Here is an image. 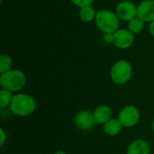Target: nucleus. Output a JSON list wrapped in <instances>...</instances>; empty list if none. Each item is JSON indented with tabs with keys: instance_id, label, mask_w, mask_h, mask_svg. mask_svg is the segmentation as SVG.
<instances>
[{
	"instance_id": "obj_1",
	"label": "nucleus",
	"mask_w": 154,
	"mask_h": 154,
	"mask_svg": "<svg viewBox=\"0 0 154 154\" xmlns=\"http://www.w3.org/2000/svg\"><path fill=\"white\" fill-rule=\"evenodd\" d=\"M36 109L35 99L24 93L16 94L14 96L13 101L10 105L11 112L17 116H28L32 115Z\"/></svg>"
},
{
	"instance_id": "obj_2",
	"label": "nucleus",
	"mask_w": 154,
	"mask_h": 154,
	"mask_svg": "<svg viewBox=\"0 0 154 154\" xmlns=\"http://www.w3.org/2000/svg\"><path fill=\"white\" fill-rule=\"evenodd\" d=\"M0 85L4 89L17 92L25 87L26 77L21 70L11 69L0 75Z\"/></svg>"
},
{
	"instance_id": "obj_3",
	"label": "nucleus",
	"mask_w": 154,
	"mask_h": 154,
	"mask_svg": "<svg viewBox=\"0 0 154 154\" xmlns=\"http://www.w3.org/2000/svg\"><path fill=\"white\" fill-rule=\"evenodd\" d=\"M96 23L98 29L105 33H115L119 30V17L110 10L102 9L97 12Z\"/></svg>"
},
{
	"instance_id": "obj_4",
	"label": "nucleus",
	"mask_w": 154,
	"mask_h": 154,
	"mask_svg": "<svg viewBox=\"0 0 154 154\" xmlns=\"http://www.w3.org/2000/svg\"><path fill=\"white\" fill-rule=\"evenodd\" d=\"M133 68L129 61L125 60H120L116 61L110 71L111 79L118 85H124L127 83L132 78Z\"/></svg>"
},
{
	"instance_id": "obj_5",
	"label": "nucleus",
	"mask_w": 154,
	"mask_h": 154,
	"mask_svg": "<svg viewBox=\"0 0 154 154\" xmlns=\"http://www.w3.org/2000/svg\"><path fill=\"white\" fill-rule=\"evenodd\" d=\"M118 119L124 127H133L136 125L140 120V111L134 106H126L120 111Z\"/></svg>"
},
{
	"instance_id": "obj_6",
	"label": "nucleus",
	"mask_w": 154,
	"mask_h": 154,
	"mask_svg": "<svg viewBox=\"0 0 154 154\" xmlns=\"http://www.w3.org/2000/svg\"><path fill=\"white\" fill-rule=\"evenodd\" d=\"M134 42V33L128 29H119L113 33V43L119 49H128Z\"/></svg>"
},
{
	"instance_id": "obj_7",
	"label": "nucleus",
	"mask_w": 154,
	"mask_h": 154,
	"mask_svg": "<svg viewBox=\"0 0 154 154\" xmlns=\"http://www.w3.org/2000/svg\"><path fill=\"white\" fill-rule=\"evenodd\" d=\"M116 14L119 19L130 22L137 17V6L131 1H122L116 6Z\"/></svg>"
},
{
	"instance_id": "obj_8",
	"label": "nucleus",
	"mask_w": 154,
	"mask_h": 154,
	"mask_svg": "<svg viewBox=\"0 0 154 154\" xmlns=\"http://www.w3.org/2000/svg\"><path fill=\"white\" fill-rule=\"evenodd\" d=\"M75 125L79 129L83 131L92 129L96 125L94 114L88 110H81L78 112L75 116Z\"/></svg>"
},
{
	"instance_id": "obj_9",
	"label": "nucleus",
	"mask_w": 154,
	"mask_h": 154,
	"mask_svg": "<svg viewBox=\"0 0 154 154\" xmlns=\"http://www.w3.org/2000/svg\"><path fill=\"white\" fill-rule=\"evenodd\" d=\"M137 17L143 22L154 21V0H143L137 6Z\"/></svg>"
},
{
	"instance_id": "obj_10",
	"label": "nucleus",
	"mask_w": 154,
	"mask_h": 154,
	"mask_svg": "<svg viewBox=\"0 0 154 154\" xmlns=\"http://www.w3.org/2000/svg\"><path fill=\"white\" fill-rule=\"evenodd\" d=\"M93 114H94V118H95L96 124L105 125L110 119H112L113 112H112V109L110 106H108L106 105H101L95 109Z\"/></svg>"
},
{
	"instance_id": "obj_11",
	"label": "nucleus",
	"mask_w": 154,
	"mask_h": 154,
	"mask_svg": "<svg viewBox=\"0 0 154 154\" xmlns=\"http://www.w3.org/2000/svg\"><path fill=\"white\" fill-rule=\"evenodd\" d=\"M150 144L143 139H137L134 141L127 148L126 154H149Z\"/></svg>"
},
{
	"instance_id": "obj_12",
	"label": "nucleus",
	"mask_w": 154,
	"mask_h": 154,
	"mask_svg": "<svg viewBox=\"0 0 154 154\" xmlns=\"http://www.w3.org/2000/svg\"><path fill=\"white\" fill-rule=\"evenodd\" d=\"M123 127L124 126L118 118H112L104 125V132L109 136H116L121 133Z\"/></svg>"
},
{
	"instance_id": "obj_13",
	"label": "nucleus",
	"mask_w": 154,
	"mask_h": 154,
	"mask_svg": "<svg viewBox=\"0 0 154 154\" xmlns=\"http://www.w3.org/2000/svg\"><path fill=\"white\" fill-rule=\"evenodd\" d=\"M96 15H97V12L94 9V7H92L91 5L90 6H85V7L80 8L79 17L85 23H90V22H92L94 19H96Z\"/></svg>"
},
{
	"instance_id": "obj_14",
	"label": "nucleus",
	"mask_w": 154,
	"mask_h": 154,
	"mask_svg": "<svg viewBox=\"0 0 154 154\" xmlns=\"http://www.w3.org/2000/svg\"><path fill=\"white\" fill-rule=\"evenodd\" d=\"M143 28H144V22L139 17L134 18L128 23V30L134 34L141 32L143 30Z\"/></svg>"
},
{
	"instance_id": "obj_15",
	"label": "nucleus",
	"mask_w": 154,
	"mask_h": 154,
	"mask_svg": "<svg viewBox=\"0 0 154 154\" xmlns=\"http://www.w3.org/2000/svg\"><path fill=\"white\" fill-rule=\"evenodd\" d=\"M13 92L2 88L0 90V107L4 108L7 106H10L13 101Z\"/></svg>"
},
{
	"instance_id": "obj_16",
	"label": "nucleus",
	"mask_w": 154,
	"mask_h": 154,
	"mask_svg": "<svg viewBox=\"0 0 154 154\" xmlns=\"http://www.w3.org/2000/svg\"><path fill=\"white\" fill-rule=\"evenodd\" d=\"M13 65L12 58L7 54L0 55V73H5L8 70H11Z\"/></svg>"
},
{
	"instance_id": "obj_17",
	"label": "nucleus",
	"mask_w": 154,
	"mask_h": 154,
	"mask_svg": "<svg viewBox=\"0 0 154 154\" xmlns=\"http://www.w3.org/2000/svg\"><path fill=\"white\" fill-rule=\"evenodd\" d=\"M72 2V4H74L76 6L79 7V8H82V7H85V6H90L94 0H70Z\"/></svg>"
},
{
	"instance_id": "obj_18",
	"label": "nucleus",
	"mask_w": 154,
	"mask_h": 154,
	"mask_svg": "<svg viewBox=\"0 0 154 154\" xmlns=\"http://www.w3.org/2000/svg\"><path fill=\"white\" fill-rule=\"evenodd\" d=\"M6 141V134L3 128H0V146H3Z\"/></svg>"
},
{
	"instance_id": "obj_19",
	"label": "nucleus",
	"mask_w": 154,
	"mask_h": 154,
	"mask_svg": "<svg viewBox=\"0 0 154 154\" xmlns=\"http://www.w3.org/2000/svg\"><path fill=\"white\" fill-rule=\"evenodd\" d=\"M105 40L106 42H113V34L112 33H106L105 35Z\"/></svg>"
},
{
	"instance_id": "obj_20",
	"label": "nucleus",
	"mask_w": 154,
	"mask_h": 154,
	"mask_svg": "<svg viewBox=\"0 0 154 154\" xmlns=\"http://www.w3.org/2000/svg\"><path fill=\"white\" fill-rule=\"evenodd\" d=\"M149 31L151 32V34L152 35V37H154V21L150 23V25H149Z\"/></svg>"
},
{
	"instance_id": "obj_21",
	"label": "nucleus",
	"mask_w": 154,
	"mask_h": 154,
	"mask_svg": "<svg viewBox=\"0 0 154 154\" xmlns=\"http://www.w3.org/2000/svg\"><path fill=\"white\" fill-rule=\"evenodd\" d=\"M54 154H67L65 152H63V151H59V152H56Z\"/></svg>"
},
{
	"instance_id": "obj_22",
	"label": "nucleus",
	"mask_w": 154,
	"mask_h": 154,
	"mask_svg": "<svg viewBox=\"0 0 154 154\" xmlns=\"http://www.w3.org/2000/svg\"><path fill=\"white\" fill-rule=\"evenodd\" d=\"M152 132H153L154 134V120L153 122H152Z\"/></svg>"
}]
</instances>
